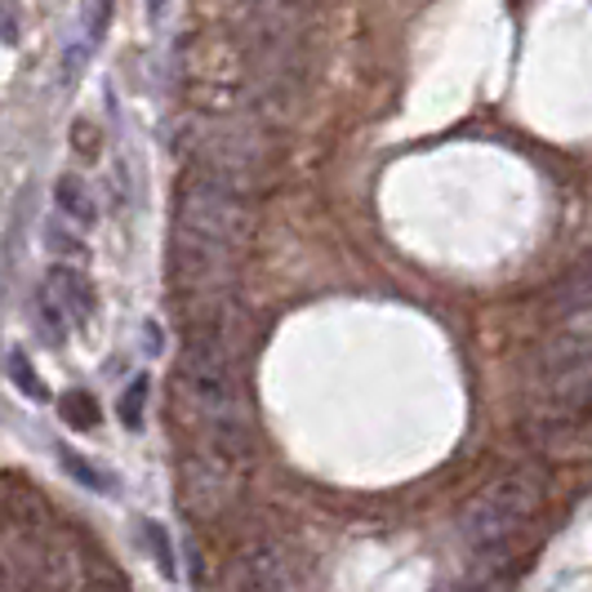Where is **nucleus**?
Listing matches in <instances>:
<instances>
[{"mask_svg": "<svg viewBox=\"0 0 592 592\" xmlns=\"http://www.w3.org/2000/svg\"><path fill=\"white\" fill-rule=\"evenodd\" d=\"M45 294L59 304V312H63L67 321H89V317H94V285H89V276H85L81 268H72V263L49 268Z\"/></svg>", "mask_w": 592, "mask_h": 592, "instance_id": "7", "label": "nucleus"}, {"mask_svg": "<svg viewBox=\"0 0 592 592\" xmlns=\"http://www.w3.org/2000/svg\"><path fill=\"white\" fill-rule=\"evenodd\" d=\"M10 379H14V387L23 392V397H32V402H49V392H45V383L36 379V370H32V361H27V353H10Z\"/></svg>", "mask_w": 592, "mask_h": 592, "instance_id": "11", "label": "nucleus"}, {"mask_svg": "<svg viewBox=\"0 0 592 592\" xmlns=\"http://www.w3.org/2000/svg\"><path fill=\"white\" fill-rule=\"evenodd\" d=\"M526 441L544 459H588L592 455V415L579 419H530Z\"/></svg>", "mask_w": 592, "mask_h": 592, "instance_id": "6", "label": "nucleus"}, {"mask_svg": "<svg viewBox=\"0 0 592 592\" xmlns=\"http://www.w3.org/2000/svg\"><path fill=\"white\" fill-rule=\"evenodd\" d=\"M45 245H49V250H54L63 263H81V259H85V240L72 236L63 223H49V227H45Z\"/></svg>", "mask_w": 592, "mask_h": 592, "instance_id": "13", "label": "nucleus"}, {"mask_svg": "<svg viewBox=\"0 0 592 592\" xmlns=\"http://www.w3.org/2000/svg\"><path fill=\"white\" fill-rule=\"evenodd\" d=\"M59 464H63V472L72 477V481H81L85 490H94V495H112L116 490V481H112V472H103L98 464H89V459H81L76 451H59Z\"/></svg>", "mask_w": 592, "mask_h": 592, "instance_id": "9", "label": "nucleus"}, {"mask_svg": "<svg viewBox=\"0 0 592 592\" xmlns=\"http://www.w3.org/2000/svg\"><path fill=\"white\" fill-rule=\"evenodd\" d=\"M192 157L201 178H214L240 196H255L272 174V125H263L255 112H232V116H206L192 134Z\"/></svg>", "mask_w": 592, "mask_h": 592, "instance_id": "4", "label": "nucleus"}, {"mask_svg": "<svg viewBox=\"0 0 592 592\" xmlns=\"http://www.w3.org/2000/svg\"><path fill=\"white\" fill-rule=\"evenodd\" d=\"M54 201H59V210L76 223V227H89L94 219H98V206H94V196H89V187L76 178V174H63L59 178V187H54Z\"/></svg>", "mask_w": 592, "mask_h": 592, "instance_id": "8", "label": "nucleus"}, {"mask_svg": "<svg viewBox=\"0 0 592 592\" xmlns=\"http://www.w3.org/2000/svg\"><path fill=\"white\" fill-rule=\"evenodd\" d=\"M161 14H165V0H147V18H152V23H157Z\"/></svg>", "mask_w": 592, "mask_h": 592, "instance_id": "18", "label": "nucleus"}, {"mask_svg": "<svg viewBox=\"0 0 592 592\" xmlns=\"http://www.w3.org/2000/svg\"><path fill=\"white\" fill-rule=\"evenodd\" d=\"M178 397L196 419L201 446L232 455L240 464L255 459V419L240 383V357L214 348V343L187 338V353L178 361Z\"/></svg>", "mask_w": 592, "mask_h": 592, "instance_id": "2", "label": "nucleus"}, {"mask_svg": "<svg viewBox=\"0 0 592 592\" xmlns=\"http://www.w3.org/2000/svg\"><path fill=\"white\" fill-rule=\"evenodd\" d=\"M36 321H40V330H45V338L49 343H63V312H59V304L49 299V294H40V304H36Z\"/></svg>", "mask_w": 592, "mask_h": 592, "instance_id": "16", "label": "nucleus"}, {"mask_svg": "<svg viewBox=\"0 0 592 592\" xmlns=\"http://www.w3.org/2000/svg\"><path fill=\"white\" fill-rule=\"evenodd\" d=\"M245 477H250V464L196 446L183 459V513L196 521H223L245 499Z\"/></svg>", "mask_w": 592, "mask_h": 592, "instance_id": "5", "label": "nucleus"}, {"mask_svg": "<svg viewBox=\"0 0 592 592\" xmlns=\"http://www.w3.org/2000/svg\"><path fill=\"white\" fill-rule=\"evenodd\" d=\"M534 348L530 410L534 419L592 415V268L575 272L553 299Z\"/></svg>", "mask_w": 592, "mask_h": 592, "instance_id": "1", "label": "nucleus"}, {"mask_svg": "<svg viewBox=\"0 0 592 592\" xmlns=\"http://www.w3.org/2000/svg\"><path fill=\"white\" fill-rule=\"evenodd\" d=\"M147 387H152V383H147L143 374H138V379H134V383L125 387V397H121V406H116V410H121V423H125V428H143V406H147Z\"/></svg>", "mask_w": 592, "mask_h": 592, "instance_id": "14", "label": "nucleus"}, {"mask_svg": "<svg viewBox=\"0 0 592 592\" xmlns=\"http://www.w3.org/2000/svg\"><path fill=\"white\" fill-rule=\"evenodd\" d=\"M143 334H147V343H143V348H147V353H161V330H157V325H147Z\"/></svg>", "mask_w": 592, "mask_h": 592, "instance_id": "17", "label": "nucleus"}, {"mask_svg": "<svg viewBox=\"0 0 592 592\" xmlns=\"http://www.w3.org/2000/svg\"><path fill=\"white\" fill-rule=\"evenodd\" d=\"M544 504H548V472L534 464H517L499 472L481 495L468 499V508L459 513V534L485 575H504L517 566L521 534L544 517Z\"/></svg>", "mask_w": 592, "mask_h": 592, "instance_id": "3", "label": "nucleus"}, {"mask_svg": "<svg viewBox=\"0 0 592 592\" xmlns=\"http://www.w3.org/2000/svg\"><path fill=\"white\" fill-rule=\"evenodd\" d=\"M72 147H76L85 161H94L98 152H103V130H98L94 121H76L72 125Z\"/></svg>", "mask_w": 592, "mask_h": 592, "instance_id": "15", "label": "nucleus"}, {"mask_svg": "<svg viewBox=\"0 0 592 592\" xmlns=\"http://www.w3.org/2000/svg\"><path fill=\"white\" fill-rule=\"evenodd\" d=\"M59 415L67 419V428L85 432V428H94V423H98V402L89 397V392L72 387V392H63V397H59Z\"/></svg>", "mask_w": 592, "mask_h": 592, "instance_id": "10", "label": "nucleus"}, {"mask_svg": "<svg viewBox=\"0 0 592 592\" xmlns=\"http://www.w3.org/2000/svg\"><path fill=\"white\" fill-rule=\"evenodd\" d=\"M143 539H147V548H152V557H157L161 575H165V579H174V575H178V566H174V548H170V534H165V526H157V521H143Z\"/></svg>", "mask_w": 592, "mask_h": 592, "instance_id": "12", "label": "nucleus"}]
</instances>
